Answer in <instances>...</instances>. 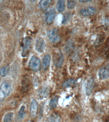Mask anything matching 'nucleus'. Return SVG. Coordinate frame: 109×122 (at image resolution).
I'll list each match as a JSON object with an SVG mask.
<instances>
[{
  "label": "nucleus",
  "instance_id": "f257e3e1",
  "mask_svg": "<svg viewBox=\"0 0 109 122\" xmlns=\"http://www.w3.org/2000/svg\"><path fill=\"white\" fill-rule=\"evenodd\" d=\"M11 90V84L9 81H5L2 84L0 88V102L9 95Z\"/></svg>",
  "mask_w": 109,
  "mask_h": 122
},
{
  "label": "nucleus",
  "instance_id": "f03ea898",
  "mask_svg": "<svg viewBox=\"0 0 109 122\" xmlns=\"http://www.w3.org/2000/svg\"><path fill=\"white\" fill-rule=\"evenodd\" d=\"M64 56L59 50L56 49L54 51L53 54V61L55 66L60 68L64 63Z\"/></svg>",
  "mask_w": 109,
  "mask_h": 122
},
{
  "label": "nucleus",
  "instance_id": "7ed1b4c3",
  "mask_svg": "<svg viewBox=\"0 0 109 122\" xmlns=\"http://www.w3.org/2000/svg\"><path fill=\"white\" fill-rule=\"evenodd\" d=\"M31 44V39L30 37L27 36L24 38L23 42L22 56L25 57L28 54Z\"/></svg>",
  "mask_w": 109,
  "mask_h": 122
},
{
  "label": "nucleus",
  "instance_id": "20e7f679",
  "mask_svg": "<svg viewBox=\"0 0 109 122\" xmlns=\"http://www.w3.org/2000/svg\"><path fill=\"white\" fill-rule=\"evenodd\" d=\"M30 68L34 71H38L41 69V61L38 58L35 56H33L29 63Z\"/></svg>",
  "mask_w": 109,
  "mask_h": 122
},
{
  "label": "nucleus",
  "instance_id": "39448f33",
  "mask_svg": "<svg viewBox=\"0 0 109 122\" xmlns=\"http://www.w3.org/2000/svg\"><path fill=\"white\" fill-rule=\"evenodd\" d=\"M47 35L49 39L52 43H56L59 41L60 38L57 30L53 28L48 31Z\"/></svg>",
  "mask_w": 109,
  "mask_h": 122
},
{
  "label": "nucleus",
  "instance_id": "423d86ee",
  "mask_svg": "<svg viewBox=\"0 0 109 122\" xmlns=\"http://www.w3.org/2000/svg\"><path fill=\"white\" fill-rule=\"evenodd\" d=\"M56 15V12L54 8L50 9L46 12L44 16L45 22L47 24L51 23L54 20Z\"/></svg>",
  "mask_w": 109,
  "mask_h": 122
},
{
  "label": "nucleus",
  "instance_id": "0eeeda50",
  "mask_svg": "<svg viewBox=\"0 0 109 122\" xmlns=\"http://www.w3.org/2000/svg\"><path fill=\"white\" fill-rule=\"evenodd\" d=\"M45 47V43L43 38L38 37L36 40L35 43V49L36 51L41 53L44 51Z\"/></svg>",
  "mask_w": 109,
  "mask_h": 122
},
{
  "label": "nucleus",
  "instance_id": "6e6552de",
  "mask_svg": "<svg viewBox=\"0 0 109 122\" xmlns=\"http://www.w3.org/2000/svg\"><path fill=\"white\" fill-rule=\"evenodd\" d=\"M98 76L102 80L109 77V65L106 64L102 67L99 70Z\"/></svg>",
  "mask_w": 109,
  "mask_h": 122
},
{
  "label": "nucleus",
  "instance_id": "1a4fd4ad",
  "mask_svg": "<svg viewBox=\"0 0 109 122\" xmlns=\"http://www.w3.org/2000/svg\"><path fill=\"white\" fill-rule=\"evenodd\" d=\"M50 89L49 86H44L41 87L38 92V96L41 99L46 98L49 95Z\"/></svg>",
  "mask_w": 109,
  "mask_h": 122
},
{
  "label": "nucleus",
  "instance_id": "9d476101",
  "mask_svg": "<svg viewBox=\"0 0 109 122\" xmlns=\"http://www.w3.org/2000/svg\"><path fill=\"white\" fill-rule=\"evenodd\" d=\"M96 12V9L92 6H89L87 8L83 9L80 10L81 15L84 16H89L93 15Z\"/></svg>",
  "mask_w": 109,
  "mask_h": 122
},
{
  "label": "nucleus",
  "instance_id": "9b49d317",
  "mask_svg": "<svg viewBox=\"0 0 109 122\" xmlns=\"http://www.w3.org/2000/svg\"><path fill=\"white\" fill-rule=\"evenodd\" d=\"M38 104L36 100H32L31 104L30 112L31 115L33 118L36 117L37 115L38 110Z\"/></svg>",
  "mask_w": 109,
  "mask_h": 122
},
{
  "label": "nucleus",
  "instance_id": "f8f14e48",
  "mask_svg": "<svg viewBox=\"0 0 109 122\" xmlns=\"http://www.w3.org/2000/svg\"><path fill=\"white\" fill-rule=\"evenodd\" d=\"M94 85V81L92 78H90L87 81L86 86V93L89 95L91 93Z\"/></svg>",
  "mask_w": 109,
  "mask_h": 122
},
{
  "label": "nucleus",
  "instance_id": "ddd939ff",
  "mask_svg": "<svg viewBox=\"0 0 109 122\" xmlns=\"http://www.w3.org/2000/svg\"><path fill=\"white\" fill-rule=\"evenodd\" d=\"M51 61V57L49 54L45 56L43 59V67L44 70H46L49 67Z\"/></svg>",
  "mask_w": 109,
  "mask_h": 122
},
{
  "label": "nucleus",
  "instance_id": "4468645a",
  "mask_svg": "<svg viewBox=\"0 0 109 122\" xmlns=\"http://www.w3.org/2000/svg\"><path fill=\"white\" fill-rule=\"evenodd\" d=\"M53 1L51 0H43L39 2V6L42 10L47 9L50 6Z\"/></svg>",
  "mask_w": 109,
  "mask_h": 122
},
{
  "label": "nucleus",
  "instance_id": "2eb2a0df",
  "mask_svg": "<svg viewBox=\"0 0 109 122\" xmlns=\"http://www.w3.org/2000/svg\"><path fill=\"white\" fill-rule=\"evenodd\" d=\"M61 118L60 115L53 113L50 115L46 120V122H61Z\"/></svg>",
  "mask_w": 109,
  "mask_h": 122
},
{
  "label": "nucleus",
  "instance_id": "dca6fc26",
  "mask_svg": "<svg viewBox=\"0 0 109 122\" xmlns=\"http://www.w3.org/2000/svg\"><path fill=\"white\" fill-rule=\"evenodd\" d=\"M76 82V81L75 79H69L66 80L64 82L63 86L65 87H70L75 85Z\"/></svg>",
  "mask_w": 109,
  "mask_h": 122
},
{
  "label": "nucleus",
  "instance_id": "f3484780",
  "mask_svg": "<svg viewBox=\"0 0 109 122\" xmlns=\"http://www.w3.org/2000/svg\"><path fill=\"white\" fill-rule=\"evenodd\" d=\"M56 9L59 12H63L65 9V1L63 0L57 1L56 5Z\"/></svg>",
  "mask_w": 109,
  "mask_h": 122
},
{
  "label": "nucleus",
  "instance_id": "a211bd4d",
  "mask_svg": "<svg viewBox=\"0 0 109 122\" xmlns=\"http://www.w3.org/2000/svg\"><path fill=\"white\" fill-rule=\"evenodd\" d=\"M58 97L56 96L54 97L50 102L49 107L51 109H53L56 107L58 102Z\"/></svg>",
  "mask_w": 109,
  "mask_h": 122
},
{
  "label": "nucleus",
  "instance_id": "6ab92c4d",
  "mask_svg": "<svg viewBox=\"0 0 109 122\" xmlns=\"http://www.w3.org/2000/svg\"><path fill=\"white\" fill-rule=\"evenodd\" d=\"M9 68L8 66L3 67L0 70V75L2 77L6 76L9 72Z\"/></svg>",
  "mask_w": 109,
  "mask_h": 122
},
{
  "label": "nucleus",
  "instance_id": "aec40b11",
  "mask_svg": "<svg viewBox=\"0 0 109 122\" xmlns=\"http://www.w3.org/2000/svg\"><path fill=\"white\" fill-rule=\"evenodd\" d=\"M13 113L11 112L7 113L4 117V122H11L13 119Z\"/></svg>",
  "mask_w": 109,
  "mask_h": 122
},
{
  "label": "nucleus",
  "instance_id": "412c9836",
  "mask_svg": "<svg viewBox=\"0 0 109 122\" xmlns=\"http://www.w3.org/2000/svg\"><path fill=\"white\" fill-rule=\"evenodd\" d=\"M76 3V0H69L67 1V6L68 8L71 9L75 6Z\"/></svg>",
  "mask_w": 109,
  "mask_h": 122
},
{
  "label": "nucleus",
  "instance_id": "4be33fe9",
  "mask_svg": "<svg viewBox=\"0 0 109 122\" xmlns=\"http://www.w3.org/2000/svg\"><path fill=\"white\" fill-rule=\"evenodd\" d=\"M25 107L23 106L21 107L19 112V117L21 119H22L24 117L25 114Z\"/></svg>",
  "mask_w": 109,
  "mask_h": 122
},
{
  "label": "nucleus",
  "instance_id": "5701e85b",
  "mask_svg": "<svg viewBox=\"0 0 109 122\" xmlns=\"http://www.w3.org/2000/svg\"><path fill=\"white\" fill-rule=\"evenodd\" d=\"M70 14L69 13H66L64 15V18L62 21L63 23L65 24L68 22V21L70 19Z\"/></svg>",
  "mask_w": 109,
  "mask_h": 122
},
{
  "label": "nucleus",
  "instance_id": "b1692460",
  "mask_svg": "<svg viewBox=\"0 0 109 122\" xmlns=\"http://www.w3.org/2000/svg\"><path fill=\"white\" fill-rule=\"evenodd\" d=\"M92 0H80L79 1L82 3L86 2H90L92 1Z\"/></svg>",
  "mask_w": 109,
  "mask_h": 122
},
{
  "label": "nucleus",
  "instance_id": "393cba45",
  "mask_svg": "<svg viewBox=\"0 0 109 122\" xmlns=\"http://www.w3.org/2000/svg\"><path fill=\"white\" fill-rule=\"evenodd\" d=\"M1 1L0 0V2H1Z\"/></svg>",
  "mask_w": 109,
  "mask_h": 122
}]
</instances>
